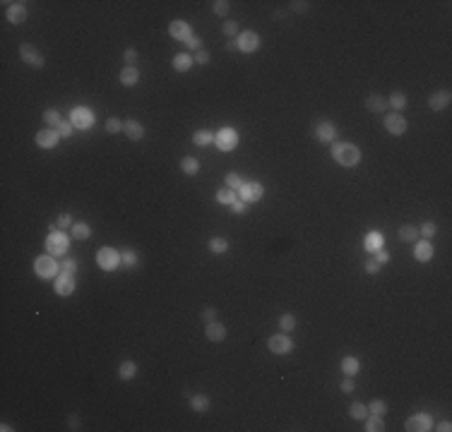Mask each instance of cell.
Masks as SVG:
<instances>
[{
	"label": "cell",
	"instance_id": "1",
	"mask_svg": "<svg viewBox=\"0 0 452 432\" xmlns=\"http://www.w3.org/2000/svg\"><path fill=\"white\" fill-rule=\"evenodd\" d=\"M332 158L339 166L351 168V166H356L361 161V149L356 144H351V142H334L332 144Z\"/></svg>",
	"mask_w": 452,
	"mask_h": 432
},
{
	"label": "cell",
	"instance_id": "2",
	"mask_svg": "<svg viewBox=\"0 0 452 432\" xmlns=\"http://www.w3.org/2000/svg\"><path fill=\"white\" fill-rule=\"evenodd\" d=\"M96 262H99V267H101L104 272H113V269H118V264H121L123 259H121V252H118V250H113V247H101V250L96 252Z\"/></svg>",
	"mask_w": 452,
	"mask_h": 432
},
{
	"label": "cell",
	"instance_id": "3",
	"mask_svg": "<svg viewBox=\"0 0 452 432\" xmlns=\"http://www.w3.org/2000/svg\"><path fill=\"white\" fill-rule=\"evenodd\" d=\"M34 272L41 276V278H53V276L60 272V264H58L51 255H41V257H36V262H34Z\"/></svg>",
	"mask_w": 452,
	"mask_h": 432
},
{
	"label": "cell",
	"instance_id": "4",
	"mask_svg": "<svg viewBox=\"0 0 452 432\" xmlns=\"http://www.w3.org/2000/svg\"><path fill=\"white\" fill-rule=\"evenodd\" d=\"M214 142H217V147H219L221 152H234L236 144H238V135H236L234 127H221V130L214 135Z\"/></svg>",
	"mask_w": 452,
	"mask_h": 432
},
{
	"label": "cell",
	"instance_id": "5",
	"mask_svg": "<svg viewBox=\"0 0 452 432\" xmlns=\"http://www.w3.org/2000/svg\"><path fill=\"white\" fill-rule=\"evenodd\" d=\"M262 195H265V188H262L260 183H255V180L243 183V185L238 188V199H243L246 204H253V202L262 199Z\"/></svg>",
	"mask_w": 452,
	"mask_h": 432
},
{
	"label": "cell",
	"instance_id": "6",
	"mask_svg": "<svg viewBox=\"0 0 452 432\" xmlns=\"http://www.w3.org/2000/svg\"><path fill=\"white\" fill-rule=\"evenodd\" d=\"M19 55H22V60L27 63V65H32V68H43V55L39 53V48L34 46V43H22V48H19Z\"/></svg>",
	"mask_w": 452,
	"mask_h": 432
},
{
	"label": "cell",
	"instance_id": "7",
	"mask_svg": "<svg viewBox=\"0 0 452 432\" xmlns=\"http://www.w3.org/2000/svg\"><path fill=\"white\" fill-rule=\"evenodd\" d=\"M267 348H270L274 355H287V353H291V348H293V341L289 339L287 334H274V336H270Z\"/></svg>",
	"mask_w": 452,
	"mask_h": 432
},
{
	"label": "cell",
	"instance_id": "8",
	"mask_svg": "<svg viewBox=\"0 0 452 432\" xmlns=\"http://www.w3.org/2000/svg\"><path fill=\"white\" fill-rule=\"evenodd\" d=\"M46 250L48 255H63L68 250V238L63 231H53L51 236L46 238Z\"/></svg>",
	"mask_w": 452,
	"mask_h": 432
},
{
	"label": "cell",
	"instance_id": "9",
	"mask_svg": "<svg viewBox=\"0 0 452 432\" xmlns=\"http://www.w3.org/2000/svg\"><path fill=\"white\" fill-rule=\"evenodd\" d=\"M236 48L243 51V53H255L260 48V36L255 32H243L236 36Z\"/></svg>",
	"mask_w": 452,
	"mask_h": 432
},
{
	"label": "cell",
	"instance_id": "10",
	"mask_svg": "<svg viewBox=\"0 0 452 432\" xmlns=\"http://www.w3.org/2000/svg\"><path fill=\"white\" fill-rule=\"evenodd\" d=\"M382 122H385V130L390 135H404L407 132V118L402 113H387Z\"/></svg>",
	"mask_w": 452,
	"mask_h": 432
},
{
	"label": "cell",
	"instance_id": "11",
	"mask_svg": "<svg viewBox=\"0 0 452 432\" xmlns=\"http://www.w3.org/2000/svg\"><path fill=\"white\" fill-rule=\"evenodd\" d=\"M70 122H72L77 130H87V127L94 125V113H91L89 108L80 106V108H75V111L70 113Z\"/></svg>",
	"mask_w": 452,
	"mask_h": 432
},
{
	"label": "cell",
	"instance_id": "12",
	"mask_svg": "<svg viewBox=\"0 0 452 432\" xmlns=\"http://www.w3.org/2000/svg\"><path fill=\"white\" fill-rule=\"evenodd\" d=\"M77 288V281H75V274H60L55 276V293L58 295H72Z\"/></svg>",
	"mask_w": 452,
	"mask_h": 432
},
{
	"label": "cell",
	"instance_id": "13",
	"mask_svg": "<svg viewBox=\"0 0 452 432\" xmlns=\"http://www.w3.org/2000/svg\"><path fill=\"white\" fill-rule=\"evenodd\" d=\"M168 34L178 41H188L193 36V27H190L188 22H183V19H173V22L168 24Z\"/></svg>",
	"mask_w": 452,
	"mask_h": 432
},
{
	"label": "cell",
	"instance_id": "14",
	"mask_svg": "<svg viewBox=\"0 0 452 432\" xmlns=\"http://www.w3.org/2000/svg\"><path fill=\"white\" fill-rule=\"evenodd\" d=\"M58 142H60V135H58V130H53V127L36 132V144H39L41 149H53Z\"/></svg>",
	"mask_w": 452,
	"mask_h": 432
},
{
	"label": "cell",
	"instance_id": "15",
	"mask_svg": "<svg viewBox=\"0 0 452 432\" xmlns=\"http://www.w3.org/2000/svg\"><path fill=\"white\" fill-rule=\"evenodd\" d=\"M123 132L125 137L130 139V142H140L142 137H145V127H142V122H137V120H125L123 122Z\"/></svg>",
	"mask_w": 452,
	"mask_h": 432
},
{
	"label": "cell",
	"instance_id": "16",
	"mask_svg": "<svg viewBox=\"0 0 452 432\" xmlns=\"http://www.w3.org/2000/svg\"><path fill=\"white\" fill-rule=\"evenodd\" d=\"M404 428L409 432H426V430H431V418L423 415V413H416V415H411L409 420H407Z\"/></svg>",
	"mask_w": 452,
	"mask_h": 432
},
{
	"label": "cell",
	"instance_id": "17",
	"mask_svg": "<svg viewBox=\"0 0 452 432\" xmlns=\"http://www.w3.org/2000/svg\"><path fill=\"white\" fill-rule=\"evenodd\" d=\"M450 106V91H435V94H431V99H428V108L431 111H443V108H448Z\"/></svg>",
	"mask_w": 452,
	"mask_h": 432
},
{
	"label": "cell",
	"instance_id": "18",
	"mask_svg": "<svg viewBox=\"0 0 452 432\" xmlns=\"http://www.w3.org/2000/svg\"><path fill=\"white\" fill-rule=\"evenodd\" d=\"M315 137H318L320 142H332V139L337 137V127H334L332 122H327V120H323V122L315 125Z\"/></svg>",
	"mask_w": 452,
	"mask_h": 432
},
{
	"label": "cell",
	"instance_id": "19",
	"mask_svg": "<svg viewBox=\"0 0 452 432\" xmlns=\"http://www.w3.org/2000/svg\"><path fill=\"white\" fill-rule=\"evenodd\" d=\"M207 339L209 341H214V344H219V341H224L226 339V327L221 324V322H207Z\"/></svg>",
	"mask_w": 452,
	"mask_h": 432
},
{
	"label": "cell",
	"instance_id": "20",
	"mask_svg": "<svg viewBox=\"0 0 452 432\" xmlns=\"http://www.w3.org/2000/svg\"><path fill=\"white\" fill-rule=\"evenodd\" d=\"M7 19H10L12 24H22V22L27 19V7H24V2L10 5V7H7Z\"/></svg>",
	"mask_w": 452,
	"mask_h": 432
},
{
	"label": "cell",
	"instance_id": "21",
	"mask_svg": "<svg viewBox=\"0 0 452 432\" xmlns=\"http://www.w3.org/2000/svg\"><path fill=\"white\" fill-rule=\"evenodd\" d=\"M431 257H433V245H431L428 240L416 242V247H414V259H416V262H428Z\"/></svg>",
	"mask_w": 452,
	"mask_h": 432
},
{
	"label": "cell",
	"instance_id": "22",
	"mask_svg": "<svg viewBox=\"0 0 452 432\" xmlns=\"http://www.w3.org/2000/svg\"><path fill=\"white\" fill-rule=\"evenodd\" d=\"M193 63H195V58H193L190 53H178V55L173 58V70H176V72H188V70L193 68Z\"/></svg>",
	"mask_w": 452,
	"mask_h": 432
},
{
	"label": "cell",
	"instance_id": "23",
	"mask_svg": "<svg viewBox=\"0 0 452 432\" xmlns=\"http://www.w3.org/2000/svg\"><path fill=\"white\" fill-rule=\"evenodd\" d=\"M359 370H361V363H359V358H354V355H346V358H342V372H344L346 377H356V375H359Z\"/></svg>",
	"mask_w": 452,
	"mask_h": 432
},
{
	"label": "cell",
	"instance_id": "24",
	"mask_svg": "<svg viewBox=\"0 0 452 432\" xmlns=\"http://www.w3.org/2000/svg\"><path fill=\"white\" fill-rule=\"evenodd\" d=\"M366 108H368L370 113H382L387 108V99H382L380 94H370L368 99H366Z\"/></svg>",
	"mask_w": 452,
	"mask_h": 432
},
{
	"label": "cell",
	"instance_id": "25",
	"mask_svg": "<svg viewBox=\"0 0 452 432\" xmlns=\"http://www.w3.org/2000/svg\"><path fill=\"white\" fill-rule=\"evenodd\" d=\"M137 79H140V72H137L135 65H127V68L121 70V84H123V86H135Z\"/></svg>",
	"mask_w": 452,
	"mask_h": 432
},
{
	"label": "cell",
	"instance_id": "26",
	"mask_svg": "<svg viewBox=\"0 0 452 432\" xmlns=\"http://www.w3.org/2000/svg\"><path fill=\"white\" fill-rule=\"evenodd\" d=\"M190 408L198 411V413H205L207 408H209V396H207V394H195V396H190Z\"/></svg>",
	"mask_w": 452,
	"mask_h": 432
},
{
	"label": "cell",
	"instance_id": "27",
	"mask_svg": "<svg viewBox=\"0 0 452 432\" xmlns=\"http://www.w3.org/2000/svg\"><path fill=\"white\" fill-rule=\"evenodd\" d=\"M181 171L188 173V175H195V173H200V161H198L195 156L181 158Z\"/></svg>",
	"mask_w": 452,
	"mask_h": 432
},
{
	"label": "cell",
	"instance_id": "28",
	"mask_svg": "<svg viewBox=\"0 0 452 432\" xmlns=\"http://www.w3.org/2000/svg\"><path fill=\"white\" fill-rule=\"evenodd\" d=\"M349 415H351L354 420H366V418H368V406H363L361 401H354V403L349 406Z\"/></svg>",
	"mask_w": 452,
	"mask_h": 432
},
{
	"label": "cell",
	"instance_id": "29",
	"mask_svg": "<svg viewBox=\"0 0 452 432\" xmlns=\"http://www.w3.org/2000/svg\"><path fill=\"white\" fill-rule=\"evenodd\" d=\"M135 375H137V365H135L132 360H123L121 367H118V377H121V380H132Z\"/></svg>",
	"mask_w": 452,
	"mask_h": 432
},
{
	"label": "cell",
	"instance_id": "30",
	"mask_svg": "<svg viewBox=\"0 0 452 432\" xmlns=\"http://www.w3.org/2000/svg\"><path fill=\"white\" fill-rule=\"evenodd\" d=\"M387 106H392L395 108V113H399L404 106H407V94H402V91H395L390 99H387Z\"/></svg>",
	"mask_w": 452,
	"mask_h": 432
},
{
	"label": "cell",
	"instance_id": "31",
	"mask_svg": "<svg viewBox=\"0 0 452 432\" xmlns=\"http://www.w3.org/2000/svg\"><path fill=\"white\" fill-rule=\"evenodd\" d=\"M366 430L368 432H382L385 430L382 415H373V413H368V418H366Z\"/></svg>",
	"mask_w": 452,
	"mask_h": 432
},
{
	"label": "cell",
	"instance_id": "32",
	"mask_svg": "<svg viewBox=\"0 0 452 432\" xmlns=\"http://www.w3.org/2000/svg\"><path fill=\"white\" fill-rule=\"evenodd\" d=\"M91 236V228H89V224H72V238L75 240H87V238Z\"/></svg>",
	"mask_w": 452,
	"mask_h": 432
},
{
	"label": "cell",
	"instance_id": "33",
	"mask_svg": "<svg viewBox=\"0 0 452 432\" xmlns=\"http://www.w3.org/2000/svg\"><path fill=\"white\" fill-rule=\"evenodd\" d=\"M380 247H382V233H378V231L368 233V238H366V250H368V252H375V250H380Z\"/></svg>",
	"mask_w": 452,
	"mask_h": 432
},
{
	"label": "cell",
	"instance_id": "34",
	"mask_svg": "<svg viewBox=\"0 0 452 432\" xmlns=\"http://www.w3.org/2000/svg\"><path fill=\"white\" fill-rule=\"evenodd\" d=\"M236 190H231V188H221L219 192H217V202L219 204H234L236 202Z\"/></svg>",
	"mask_w": 452,
	"mask_h": 432
},
{
	"label": "cell",
	"instance_id": "35",
	"mask_svg": "<svg viewBox=\"0 0 452 432\" xmlns=\"http://www.w3.org/2000/svg\"><path fill=\"white\" fill-rule=\"evenodd\" d=\"M209 250H212L214 255H224V252L229 250V240H226V238H212V240H209Z\"/></svg>",
	"mask_w": 452,
	"mask_h": 432
},
{
	"label": "cell",
	"instance_id": "36",
	"mask_svg": "<svg viewBox=\"0 0 452 432\" xmlns=\"http://www.w3.org/2000/svg\"><path fill=\"white\" fill-rule=\"evenodd\" d=\"M193 142H195L198 147H207L209 142H214V135H212L209 130H198V132L193 135Z\"/></svg>",
	"mask_w": 452,
	"mask_h": 432
},
{
	"label": "cell",
	"instance_id": "37",
	"mask_svg": "<svg viewBox=\"0 0 452 432\" xmlns=\"http://www.w3.org/2000/svg\"><path fill=\"white\" fill-rule=\"evenodd\" d=\"M399 238H402L404 242H414V240L418 238V228L407 224V226H402V228H399Z\"/></svg>",
	"mask_w": 452,
	"mask_h": 432
},
{
	"label": "cell",
	"instance_id": "38",
	"mask_svg": "<svg viewBox=\"0 0 452 432\" xmlns=\"http://www.w3.org/2000/svg\"><path fill=\"white\" fill-rule=\"evenodd\" d=\"M212 10H214V15L226 17L229 10H231V2H229V0H214V2H212Z\"/></svg>",
	"mask_w": 452,
	"mask_h": 432
},
{
	"label": "cell",
	"instance_id": "39",
	"mask_svg": "<svg viewBox=\"0 0 452 432\" xmlns=\"http://www.w3.org/2000/svg\"><path fill=\"white\" fill-rule=\"evenodd\" d=\"M293 327H296V317H293L291 312H284L282 317H279V329H282L284 334H287V331H291Z\"/></svg>",
	"mask_w": 452,
	"mask_h": 432
},
{
	"label": "cell",
	"instance_id": "40",
	"mask_svg": "<svg viewBox=\"0 0 452 432\" xmlns=\"http://www.w3.org/2000/svg\"><path fill=\"white\" fill-rule=\"evenodd\" d=\"M368 413H373V415H385V413H387V403H385L382 398H375V401H370Z\"/></svg>",
	"mask_w": 452,
	"mask_h": 432
},
{
	"label": "cell",
	"instance_id": "41",
	"mask_svg": "<svg viewBox=\"0 0 452 432\" xmlns=\"http://www.w3.org/2000/svg\"><path fill=\"white\" fill-rule=\"evenodd\" d=\"M43 120L51 125V127H58L63 120H60V113L55 111V108H48V111H43Z\"/></svg>",
	"mask_w": 452,
	"mask_h": 432
},
{
	"label": "cell",
	"instance_id": "42",
	"mask_svg": "<svg viewBox=\"0 0 452 432\" xmlns=\"http://www.w3.org/2000/svg\"><path fill=\"white\" fill-rule=\"evenodd\" d=\"M241 185H243V180H241V175H238V173H234V171H231V173H226V188H231V190H236V192H238V188H241Z\"/></svg>",
	"mask_w": 452,
	"mask_h": 432
},
{
	"label": "cell",
	"instance_id": "43",
	"mask_svg": "<svg viewBox=\"0 0 452 432\" xmlns=\"http://www.w3.org/2000/svg\"><path fill=\"white\" fill-rule=\"evenodd\" d=\"M106 132H108V135L123 132V122H121L118 118H108V120H106Z\"/></svg>",
	"mask_w": 452,
	"mask_h": 432
},
{
	"label": "cell",
	"instance_id": "44",
	"mask_svg": "<svg viewBox=\"0 0 452 432\" xmlns=\"http://www.w3.org/2000/svg\"><path fill=\"white\" fill-rule=\"evenodd\" d=\"M55 130H58V135H60V137H70V135H72V130H75V125H72L70 120H63V122H60Z\"/></svg>",
	"mask_w": 452,
	"mask_h": 432
},
{
	"label": "cell",
	"instance_id": "45",
	"mask_svg": "<svg viewBox=\"0 0 452 432\" xmlns=\"http://www.w3.org/2000/svg\"><path fill=\"white\" fill-rule=\"evenodd\" d=\"M435 231H438V226L433 224V221H426L423 226H421V231H418V236H426V238H433L435 236Z\"/></svg>",
	"mask_w": 452,
	"mask_h": 432
},
{
	"label": "cell",
	"instance_id": "46",
	"mask_svg": "<svg viewBox=\"0 0 452 432\" xmlns=\"http://www.w3.org/2000/svg\"><path fill=\"white\" fill-rule=\"evenodd\" d=\"M121 259H123L127 267H137V255H135L132 250H125V252H121Z\"/></svg>",
	"mask_w": 452,
	"mask_h": 432
},
{
	"label": "cell",
	"instance_id": "47",
	"mask_svg": "<svg viewBox=\"0 0 452 432\" xmlns=\"http://www.w3.org/2000/svg\"><path fill=\"white\" fill-rule=\"evenodd\" d=\"M224 34H226V36H238V22L226 19V24H224Z\"/></svg>",
	"mask_w": 452,
	"mask_h": 432
},
{
	"label": "cell",
	"instance_id": "48",
	"mask_svg": "<svg viewBox=\"0 0 452 432\" xmlns=\"http://www.w3.org/2000/svg\"><path fill=\"white\" fill-rule=\"evenodd\" d=\"M373 259H375L378 264H387V262H390V252H385V250L380 247V250L373 252Z\"/></svg>",
	"mask_w": 452,
	"mask_h": 432
},
{
	"label": "cell",
	"instance_id": "49",
	"mask_svg": "<svg viewBox=\"0 0 452 432\" xmlns=\"http://www.w3.org/2000/svg\"><path fill=\"white\" fill-rule=\"evenodd\" d=\"M60 269H63V272H68V274H75V272H77V262L68 257V259H63V262H60Z\"/></svg>",
	"mask_w": 452,
	"mask_h": 432
},
{
	"label": "cell",
	"instance_id": "50",
	"mask_svg": "<svg viewBox=\"0 0 452 432\" xmlns=\"http://www.w3.org/2000/svg\"><path fill=\"white\" fill-rule=\"evenodd\" d=\"M55 226H58L60 231H63V228H70V226H72V216H70V214H60Z\"/></svg>",
	"mask_w": 452,
	"mask_h": 432
},
{
	"label": "cell",
	"instance_id": "51",
	"mask_svg": "<svg viewBox=\"0 0 452 432\" xmlns=\"http://www.w3.org/2000/svg\"><path fill=\"white\" fill-rule=\"evenodd\" d=\"M195 63H200V65H207V63H209V51L200 48V51L195 53Z\"/></svg>",
	"mask_w": 452,
	"mask_h": 432
},
{
	"label": "cell",
	"instance_id": "52",
	"mask_svg": "<svg viewBox=\"0 0 452 432\" xmlns=\"http://www.w3.org/2000/svg\"><path fill=\"white\" fill-rule=\"evenodd\" d=\"M246 209H248V204L243 199H236V202L231 204V211H234V214H246Z\"/></svg>",
	"mask_w": 452,
	"mask_h": 432
},
{
	"label": "cell",
	"instance_id": "53",
	"mask_svg": "<svg viewBox=\"0 0 452 432\" xmlns=\"http://www.w3.org/2000/svg\"><path fill=\"white\" fill-rule=\"evenodd\" d=\"M185 46H188L190 51H200V46H202V41H200V36H195V34H193L190 39L185 41Z\"/></svg>",
	"mask_w": 452,
	"mask_h": 432
},
{
	"label": "cell",
	"instance_id": "54",
	"mask_svg": "<svg viewBox=\"0 0 452 432\" xmlns=\"http://www.w3.org/2000/svg\"><path fill=\"white\" fill-rule=\"evenodd\" d=\"M202 319H205V322H214V319H217V310H214L212 305H207L205 310H202Z\"/></svg>",
	"mask_w": 452,
	"mask_h": 432
},
{
	"label": "cell",
	"instance_id": "55",
	"mask_svg": "<svg viewBox=\"0 0 452 432\" xmlns=\"http://www.w3.org/2000/svg\"><path fill=\"white\" fill-rule=\"evenodd\" d=\"M123 58H125V63H127V65H132V63L137 60V51H135V48H125Z\"/></svg>",
	"mask_w": 452,
	"mask_h": 432
},
{
	"label": "cell",
	"instance_id": "56",
	"mask_svg": "<svg viewBox=\"0 0 452 432\" xmlns=\"http://www.w3.org/2000/svg\"><path fill=\"white\" fill-rule=\"evenodd\" d=\"M289 5H291L293 12H306V10H308V2H306V0H303V2H301V0H293V2H289Z\"/></svg>",
	"mask_w": 452,
	"mask_h": 432
},
{
	"label": "cell",
	"instance_id": "57",
	"mask_svg": "<svg viewBox=\"0 0 452 432\" xmlns=\"http://www.w3.org/2000/svg\"><path fill=\"white\" fill-rule=\"evenodd\" d=\"M363 267H366V272H368V274H378V272H380V264H378L375 259H366V264H363Z\"/></svg>",
	"mask_w": 452,
	"mask_h": 432
},
{
	"label": "cell",
	"instance_id": "58",
	"mask_svg": "<svg viewBox=\"0 0 452 432\" xmlns=\"http://www.w3.org/2000/svg\"><path fill=\"white\" fill-rule=\"evenodd\" d=\"M342 392H344V394H351V392H354V377H346V380H342Z\"/></svg>",
	"mask_w": 452,
	"mask_h": 432
},
{
	"label": "cell",
	"instance_id": "59",
	"mask_svg": "<svg viewBox=\"0 0 452 432\" xmlns=\"http://www.w3.org/2000/svg\"><path fill=\"white\" fill-rule=\"evenodd\" d=\"M68 423H70V428H72V430H82V425H80V418H77L75 413H72V415L68 418Z\"/></svg>",
	"mask_w": 452,
	"mask_h": 432
},
{
	"label": "cell",
	"instance_id": "60",
	"mask_svg": "<svg viewBox=\"0 0 452 432\" xmlns=\"http://www.w3.org/2000/svg\"><path fill=\"white\" fill-rule=\"evenodd\" d=\"M435 430H440V432H450V430H452L450 420H443V423H440V425H438V428H435Z\"/></svg>",
	"mask_w": 452,
	"mask_h": 432
}]
</instances>
